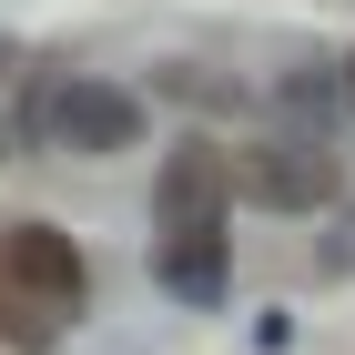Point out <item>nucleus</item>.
<instances>
[{
  "label": "nucleus",
  "instance_id": "1",
  "mask_svg": "<svg viewBox=\"0 0 355 355\" xmlns=\"http://www.w3.org/2000/svg\"><path fill=\"white\" fill-rule=\"evenodd\" d=\"M92 304V264L61 223H0V345L10 355H51Z\"/></svg>",
  "mask_w": 355,
  "mask_h": 355
},
{
  "label": "nucleus",
  "instance_id": "2",
  "mask_svg": "<svg viewBox=\"0 0 355 355\" xmlns=\"http://www.w3.org/2000/svg\"><path fill=\"white\" fill-rule=\"evenodd\" d=\"M31 132L51 142V153H71V163H112V153H132L153 132V102L132 82H112V71H61L31 102Z\"/></svg>",
  "mask_w": 355,
  "mask_h": 355
},
{
  "label": "nucleus",
  "instance_id": "3",
  "mask_svg": "<svg viewBox=\"0 0 355 355\" xmlns=\"http://www.w3.org/2000/svg\"><path fill=\"white\" fill-rule=\"evenodd\" d=\"M234 193H254L274 214H325L345 193V153H325V132H274L234 163Z\"/></svg>",
  "mask_w": 355,
  "mask_h": 355
},
{
  "label": "nucleus",
  "instance_id": "4",
  "mask_svg": "<svg viewBox=\"0 0 355 355\" xmlns=\"http://www.w3.org/2000/svg\"><path fill=\"white\" fill-rule=\"evenodd\" d=\"M153 223L173 234H223L234 223V153L223 142H173L163 173H153Z\"/></svg>",
  "mask_w": 355,
  "mask_h": 355
},
{
  "label": "nucleus",
  "instance_id": "5",
  "mask_svg": "<svg viewBox=\"0 0 355 355\" xmlns=\"http://www.w3.org/2000/svg\"><path fill=\"white\" fill-rule=\"evenodd\" d=\"M153 274H163L173 304H223V284H234V234H173V244H153Z\"/></svg>",
  "mask_w": 355,
  "mask_h": 355
},
{
  "label": "nucleus",
  "instance_id": "6",
  "mask_svg": "<svg viewBox=\"0 0 355 355\" xmlns=\"http://www.w3.org/2000/svg\"><path fill=\"white\" fill-rule=\"evenodd\" d=\"M325 274H355V223H335V244H325Z\"/></svg>",
  "mask_w": 355,
  "mask_h": 355
},
{
  "label": "nucleus",
  "instance_id": "7",
  "mask_svg": "<svg viewBox=\"0 0 355 355\" xmlns=\"http://www.w3.org/2000/svg\"><path fill=\"white\" fill-rule=\"evenodd\" d=\"M335 82H345V112H355V51H345V71H335Z\"/></svg>",
  "mask_w": 355,
  "mask_h": 355
},
{
  "label": "nucleus",
  "instance_id": "8",
  "mask_svg": "<svg viewBox=\"0 0 355 355\" xmlns=\"http://www.w3.org/2000/svg\"><path fill=\"white\" fill-rule=\"evenodd\" d=\"M0 163H10V122H0Z\"/></svg>",
  "mask_w": 355,
  "mask_h": 355
}]
</instances>
